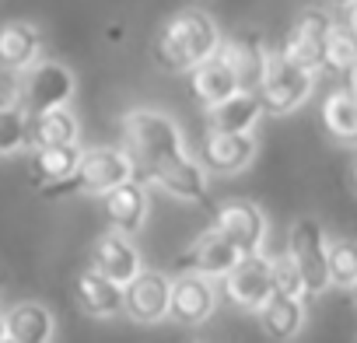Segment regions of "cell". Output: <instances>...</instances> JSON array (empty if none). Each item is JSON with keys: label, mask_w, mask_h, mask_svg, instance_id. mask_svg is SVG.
Returning <instances> with one entry per match:
<instances>
[{"label": "cell", "mask_w": 357, "mask_h": 343, "mask_svg": "<svg viewBox=\"0 0 357 343\" xmlns=\"http://www.w3.org/2000/svg\"><path fill=\"white\" fill-rule=\"evenodd\" d=\"M81 144H56V147H32V165L39 183L50 186H67L81 165Z\"/></svg>", "instance_id": "cell-25"}, {"label": "cell", "mask_w": 357, "mask_h": 343, "mask_svg": "<svg viewBox=\"0 0 357 343\" xmlns=\"http://www.w3.org/2000/svg\"><path fill=\"white\" fill-rule=\"evenodd\" d=\"M287 252L305 280V298H322L329 284V238L315 218H298L291 224Z\"/></svg>", "instance_id": "cell-5"}, {"label": "cell", "mask_w": 357, "mask_h": 343, "mask_svg": "<svg viewBox=\"0 0 357 343\" xmlns=\"http://www.w3.org/2000/svg\"><path fill=\"white\" fill-rule=\"evenodd\" d=\"M214 308H218L214 277L190 270V273H178L172 280V291H168V322L197 329V326H204L214 315Z\"/></svg>", "instance_id": "cell-7"}, {"label": "cell", "mask_w": 357, "mask_h": 343, "mask_svg": "<svg viewBox=\"0 0 357 343\" xmlns=\"http://www.w3.org/2000/svg\"><path fill=\"white\" fill-rule=\"evenodd\" d=\"M221 46V29L211 18V11L200 8H186L172 15L158 36H154V63L168 74H190L197 63H204L207 56H214Z\"/></svg>", "instance_id": "cell-1"}, {"label": "cell", "mask_w": 357, "mask_h": 343, "mask_svg": "<svg viewBox=\"0 0 357 343\" xmlns=\"http://www.w3.org/2000/svg\"><path fill=\"white\" fill-rule=\"evenodd\" d=\"M218 49L235 67L242 91H259V81H263V70H266V60H270V49H266L263 36L259 32H238V36L221 39Z\"/></svg>", "instance_id": "cell-14"}, {"label": "cell", "mask_w": 357, "mask_h": 343, "mask_svg": "<svg viewBox=\"0 0 357 343\" xmlns=\"http://www.w3.org/2000/svg\"><path fill=\"white\" fill-rule=\"evenodd\" d=\"M350 294H354V305H357V284H354V287H350Z\"/></svg>", "instance_id": "cell-36"}, {"label": "cell", "mask_w": 357, "mask_h": 343, "mask_svg": "<svg viewBox=\"0 0 357 343\" xmlns=\"http://www.w3.org/2000/svg\"><path fill=\"white\" fill-rule=\"evenodd\" d=\"M329 284L350 291L357 284V242L354 238H329Z\"/></svg>", "instance_id": "cell-28"}, {"label": "cell", "mask_w": 357, "mask_h": 343, "mask_svg": "<svg viewBox=\"0 0 357 343\" xmlns=\"http://www.w3.org/2000/svg\"><path fill=\"white\" fill-rule=\"evenodd\" d=\"M270 266H273V294H291V298H305V280L291 259V252L284 256H270Z\"/></svg>", "instance_id": "cell-29"}, {"label": "cell", "mask_w": 357, "mask_h": 343, "mask_svg": "<svg viewBox=\"0 0 357 343\" xmlns=\"http://www.w3.org/2000/svg\"><path fill=\"white\" fill-rule=\"evenodd\" d=\"M8 102H11V95H8L4 88H0V105H8Z\"/></svg>", "instance_id": "cell-34"}, {"label": "cell", "mask_w": 357, "mask_h": 343, "mask_svg": "<svg viewBox=\"0 0 357 343\" xmlns=\"http://www.w3.org/2000/svg\"><path fill=\"white\" fill-rule=\"evenodd\" d=\"M347 25H350L354 36H357V0H354V4H347Z\"/></svg>", "instance_id": "cell-30"}, {"label": "cell", "mask_w": 357, "mask_h": 343, "mask_svg": "<svg viewBox=\"0 0 357 343\" xmlns=\"http://www.w3.org/2000/svg\"><path fill=\"white\" fill-rule=\"evenodd\" d=\"M77 91V77L67 63L60 60H36L32 67L22 70V84H18V102L29 116L36 112H50V109H63L70 105Z\"/></svg>", "instance_id": "cell-4"}, {"label": "cell", "mask_w": 357, "mask_h": 343, "mask_svg": "<svg viewBox=\"0 0 357 343\" xmlns=\"http://www.w3.org/2000/svg\"><path fill=\"white\" fill-rule=\"evenodd\" d=\"M322 126L333 144L340 147H357V91L336 88L322 102Z\"/></svg>", "instance_id": "cell-23"}, {"label": "cell", "mask_w": 357, "mask_h": 343, "mask_svg": "<svg viewBox=\"0 0 357 343\" xmlns=\"http://www.w3.org/2000/svg\"><path fill=\"white\" fill-rule=\"evenodd\" d=\"M238 259H242L238 245H235L231 238H225L218 228H211V231H204V235L193 242V249H190V256H186V270H197V273H207V277L221 280Z\"/></svg>", "instance_id": "cell-19"}, {"label": "cell", "mask_w": 357, "mask_h": 343, "mask_svg": "<svg viewBox=\"0 0 357 343\" xmlns=\"http://www.w3.org/2000/svg\"><path fill=\"white\" fill-rule=\"evenodd\" d=\"M168 291L172 280L158 270H140L126 287H123V312L137 326H158L168 319Z\"/></svg>", "instance_id": "cell-12"}, {"label": "cell", "mask_w": 357, "mask_h": 343, "mask_svg": "<svg viewBox=\"0 0 357 343\" xmlns=\"http://www.w3.org/2000/svg\"><path fill=\"white\" fill-rule=\"evenodd\" d=\"M259 315V326L270 340H294L301 336L305 322H308V308H305V298H291V294H270L266 305L256 312Z\"/></svg>", "instance_id": "cell-20"}, {"label": "cell", "mask_w": 357, "mask_h": 343, "mask_svg": "<svg viewBox=\"0 0 357 343\" xmlns=\"http://www.w3.org/2000/svg\"><path fill=\"white\" fill-rule=\"evenodd\" d=\"M105 218H109V228L116 231H126V235H137L147 221V190L140 186V179H126L119 183L116 190H109L105 197Z\"/></svg>", "instance_id": "cell-15"}, {"label": "cell", "mask_w": 357, "mask_h": 343, "mask_svg": "<svg viewBox=\"0 0 357 343\" xmlns=\"http://www.w3.org/2000/svg\"><path fill=\"white\" fill-rule=\"evenodd\" d=\"M81 126L77 116L63 105V109H50V112H36L29 116V147H56V144H77Z\"/></svg>", "instance_id": "cell-24"}, {"label": "cell", "mask_w": 357, "mask_h": 343, "mask_svg": "<svg viewBox=\"0 0 357 343\" xmlns=\"http://www.w3.org/2000/svg\"><path fill=\"white\" fill-rule=\"evenodd\" d=\"M91 266H95L102 277H109V280H116L119 287H126V284L144 270V259H140V252H137V245H133V235L109 228V231H102V235L95 238V245H91Z\"/></svg>", "instance_id": "cell-13"}, {"label": "cell", "mask_w": 357, "mask_h": 343, "mask_svg": "<svg viewBox=\"0 0 357 343\" xmlns=\"http://www.w3.org/2000/svg\"><path fill=\"white\" fill-rule=\"evenodd\" d=\"M333 4H336V8H347V4H354V0H333Z\"/></svg>", "instance_id": "cell-35"}, {"label": "cell", "mask_w": 357, "mask_h": 343, "mask_svg": "<svg viewBox=\"0 0 357 343\" xmlns=\"http://www.w3.org/2000/svg\"><path fill=\"white\" fill-rule=\"evenodd\" d=\"M333 29V15L329 8H319V4H308L298 11L280 53L308 70H322V53H326V36Z\"/></svg>", "instance_id": "cell-8"}, {"label": "cell", "mask_w": 357, "mask_h": 343, "mask_svg": "<svg viewBox=\"0 0 357 343\" xmlns=\"http://www.w3.org/2000/svg\"><path fill=\"white\" fill-rule=\"evenodd\" d=\"M74 298H77V308L91 319H112L123 312V287L109 277H102L95 266L81 270L77 280H74Z\"/></svg>", "instance_id": "cell-16"}, {"label": "cell", "mask_w": 357, "mask_h": 343, "mask_svg": "<svg viewBox=\"0 0 357 343\" xmlns=\"http://www.w3.org/2000/svg\"><path fill=\"white\" fill-rule=\"evenodd\" d=\"M225 294L231 305H238L242 312H259L266 305V298L273 294V266L266 252H249L242 256L225 277Z\"/></svg>", "instance_id": "cell-9"}, {"label": "cell", "mask_w": 357, "mask_h": 343, "mask_svg": "<svg viewBox=\"0 0 357 343\" xmlns=\"http://www.w3.org/2000/svg\"><path fill=\"white\" fill-rule=\"evenodd\" d=\"M123 137H126V151L137 165L140 183H147L172 158L190 154L183 126H178L168 112H158V109H130L123 116Z\"/></svg>", "instance_id": "cell-2"}, {"label": "cell", "mask_w": 357, "mask_h": 343, "mask_svg": "<svg viewBox=\"0 0 357 343\" xmlns=\"http://www.w3.org/2000/svg\"><path fill=\"white\" fill-rule=\"evenodd\" d=\"M126 179H137V165H133L130 151H123V147H84L81 165H77L74 179L67 186L77 190V193H88V197H105L109 190H116Z\"/></svg>", "instance_id": "cell-6"}, {"label": "cell", "mask_w": 357, "mask_h": 343, "mask_svg": "<svg viewBox=\"0 0 357 343\" xmlns=\"http://www.w3.org/2000/svg\"><path fill=\"white\" fill-rule=\"evenodd\" d=\"M29 147V112L22 102L0 105V158H15Z\"/></svg>", "instance_id": "cell-27"}, {"label": "cell", "mask_w": 357, "mask_h": 343, "mask_svg": "<svg viewBox=\"0 0 357 343\" xmlns=\"http://www.w3.org/2000/svg\"><path fill=\"white\" fill-rule=\"evenodd\" d=\"M350 190H354V197H357V158H354V165H350Z\"/></svg>", "instance_id": "cell-32"}, {"label": "cell", "mask_w": 357, "mask_h": 343, "mask_svg": "<svg viewBox=\"0 0 357 343\" xmlns=\"http://www.w3.org/2000/svg\"><path fill=\"white\" fill-rule=\"evenodd\" d=\"M43 53V32L32 22H8L0 25V67L22 74Z\"/></svg>", "instance_id": "cell-17"}, {"label": "cell", "mask_w": 357, "mask_h": 343, "mask_svg": "<svg viewBox=\"0 0 357 343\" xmlns=\"http://www.w3.org/2000/svg\"><path fill=\"white\" fill-rule=\"evenodd\" d=\"M347 88L350 91H357V60L350 63V70H347Z\"/></svg>", "instance_id": "cell-31"}, {"label": "cell", "mask_w": 357, "mask_h": 343, "mask_svg": "<svg viewBox=\"0 0 357 343\" xmlns=\"http://www.w3.org/2000/svg\"><path fill=\"white\" fill-rule=\"evenodd\" d=\"M315 91V70L287 60L280 49H270L263 81H259V98H263V112L270 116H291L294 109H301L308 102V95Z\"/></svg>", "instance_id": "cell-3"}, {"label": "cell", "mask_w": 357, "mask_h": 343, "mask_svg": "<svg viewBox=\"0 0 357 343\" xmlns=\"http://www.w3.org/2000/svg\"><path fill=\"white\" fill-rule=\"evenodd\" d=\"M354 60H357V36H354V29L347 25V18H343V22L333 18V29H329V36H326V53H322V70H329V74H347Z\"/></svg>", "instance_id": "cell-26"}, {"label": "cell", "mask_w": 357, "mask_h": 343, "mask_svg": "<svg viewBox=\"0 0 357 343\" xmlns=\"http://www.w3.org/2000/svg\"><path fill=\"white\" fill-rule=\"evenodd\" d=\"M0 343H8V319H4V312H0Z\"/></svg>", "instance_id": "cell-33"}, {"label": "cell", "mask_w": 357, "mask_h": 343, "mask_svg": "<svg viewBox=\"0 0 357 343\" xmlns=\"http://www.w3.org/2000/svg\"><path fill=\"white\" fill-rule=\"evenodd\" d=\"M263 116V98L259 91H235L231 98L218 102L207 109V119H211V130H225V133H245V130H256Z\"/></svg>", "instance_id": "cell-22"}, {"label": "cell", "mask_w": 357, "mask_h": 343, "mask_svg": "<svg viewBox=\"0 0 357 343\" xmlns=\"http://www.w3.org/2000/svg\"><path fill=\"white\" fill-rule=\"evenodd\" d=\"M190 81H193V95H197L207 109L218 105V102H225V98H231L235 91H242L238 74H235V67L221 56V49H218L214 56H207L204 63H197V67L190 70Z\"/></svg>", "instance_id": "cell-18"}, {"label": "cell", "mask_w": 357, "mask_h": 343, "mask_svg": "<svg viewBox=\"0 0 357 343\" xmlns=\"http://www.w3.org/2000/svg\"><path fill=\"white\" fill-rule=\"evenodd\" d=\"M214 228L225 238H231L242 256L263 252L266 235H270V221H266L263 207H256L252 200H225L214 211Z\"/></svg>", "instance_id": "cell-11"}, {"label": "cell", "mask_w": 357, "mask_h": 343, "mask_svg": "<svg viewBox=\"0 0 357 343\" xmlns=\"http://www.w3.org/2000/svg\"><path fill=\"white\" fill-rule=\"evenodd\" d=\"M256 133H225V130H207L200 147H197V161L207 168V176H238L245 172L256 158Z\"/></svg>", "instance_id": "cell-10"}, {"label": "cell", "mask_w": 357, "mask_h": 343, "mask_svg": "<svg viewBox=\"0 0 357 343\" xmlns=\"http://www.w3.org/2000/svg\"><path fill=\"white\" fill-rule=\"evenodd\" d=\"M8 319V340L11 343H50L56 340V315L43 301H18Z\"/></svg>", "instance_id": "cell-21"}]
</instances>
